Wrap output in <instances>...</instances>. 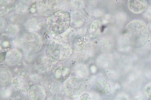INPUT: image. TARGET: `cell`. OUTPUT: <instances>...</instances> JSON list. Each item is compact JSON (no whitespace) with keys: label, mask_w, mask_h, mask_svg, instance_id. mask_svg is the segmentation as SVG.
Returning <instances> with one entry per match:
<instances>
[{"label":"cell","mask_w":151,"mask_h":100,"mask_svg":"<svg viewBox=\"0 0 151 100\" xmlns=\"http://www.w3.org/2000/svg\"><path fill=\"white\" fill-rule=\"evenodd\" d=\"M11 84L13 88L21 91H28L29 87L23 79L19 77H15L12 79Z\"/></svg>","instance_id":"5bb4252c"},{"label":"cell","mask_w":151,"mask_h":100,"mask_svg":"<svg viewBox=\"0 0 151 100\" xmlns=\"http://www.w3.org/2000/svg\"><path fill=\"white\" fill-rule=\"evenodd\" d=\"M87 38L83 36H78L75 39L73 43L74 51L80 52L86 49L88 44Z\"/></svg>","instance_id":"4fadbf2b"},{"label":"cell","mask_w":151,"mask_h":100,"mask_svg":"<svg viewBox=\"0 0 151 100\" xmlns=\"http://www.w3.org/2000/svg\"><path fill=\"white\" fill-rule=\"evenodd\" d=\"M84 21V17L81 13L75 12L71 16V24L75 27L83 25Z\"/></svg>","instance_id":"e0dca14e"},{"label":"cell","mask_w":151,"mask_h":100,"mask_svg":"<svg viewBox=\"0 0 151 100\" xmlns=\"http://www.w3.org/2000/svg\"><path fill=\"white\" fill-rule=\"evenodd\" d=\"M56 1H40L36 3L37 11L41 15L49 17L57 9L58 3Z\"/></svg>","instance_id":"8992f818"},{"label":"cell","mask_w":151,"mask_h":100,"mask_svg":"<svg viewBox=\"0 0 151 100\" xmlns=\"http://www.w3.org/2000/svg\"><path fill=\"white\" fill-rule=\"evenodd\" d=\"M88 87L87 82L83 78L74 76L70 77L64 82L63 89L65 94L71 99L79 98L86 92Z\"/></svg>","instance_id":"277c9868"},{"label":"cell","mask_w":151,"mask_h":100,"mask_svg":"<svg viewBox=\"0 0 151 100\" xmlns=\"http://www.w3.org/2000/svg\"><path fill=\"white\" fill-rule=\"evenodd\" d=\"M10 47V43L9 40L6 39H3V40H1V50L6 51V49H9Z\"/></svg>","instance_id":"7402d4cb"},{"label":"cell","mask_w":151,"mask_h":100,"mask_svg":"<svg viewBox=\"0 0 151 100\" xmlns=\"http://www.w3.org/2000/svg\"><path fill=\"white\" fill-rule=\"evenodd\" d=\"M114 100H130L128 96L125 93H121L118 94Z\"/></svg>","instance_id":"cb8c5ba5"},{"label":"cell","mask_w":151,"mask_h":100,"mask_svg":"<svg viewBox=\"0 0 151 100\" xmlns=\"http://www.w3.org/2000/svg\"><path fill=\"white\" fill-rule=\"evenodd\" d=\"M56 62L48 56L40 58L36 62V68L39 72L46 73L53 68Z\"/></svg>","instance_id":"ba28073f"},{"label":"cell","mask_w":151,"mask_h":100,"mask_svg":"<svg viewBox=\"0 0 151 100\" xmlns=\"http://www.w3.org/2000/svg\"><path fill=\"white\" fill-rule=\"evenodd\" d=\"M0 78L1 86H5L12 81V74L9 71L5 68L1 69Z\"/></svg>","instance_id":"9a60e30c"},{"label":"cell","mask_w":151,"mask_h":100,"mask_svg":"<svg viewBox=\"0 0 151 100\" xmlns=\"http://www.w3.org/2000/svg\"><path fill=\"white\" fill-rule=\"evenodd\" d=\"M147 5L145 0H130L128 1V6L131 11L135 14L142 13L146 9Z\"/></svg>","instance_id":"8fae6325"},{"label":"cell","mask_w":151,"mask_h":100,"mask_svg":"<svg viewBox=\"0 0 151 100\" xmlns=\"http://www.w3.org/2000/svg\"><path fill=\"white\" fill-rule=\"evenodd\" d=\"M79 100H92L91 94L87 92L83 93L79 97Z\"/></svg>","instance_id":"d4e9b609"},{"label":"cell","mask_w":151,"mask_h":100,"mask_svg":"<svg viewBox=\"0 0 151 100\" xmlns=\"http://www.w3.org/2000/svg\"><path fill=\"white\" fill-rule=\"evenodd\" d=\"M72 49L68 44L53 40L50 42L46 48L48 57L57 62L67 60L72 55Z\"/></svg>","instance_id":"3957f363"},{"label":"cell","mask_w":151,"mask_h":100,"mask_svg":"<svg viewBox=\"0 0 151 100\" xmlns=\"http://www.w3.org/2000/svg\"><path fill=\"white\" fill-rule=\"evenodd\" d=\"M22 59L21 52L17 49H13L6 53L5 61L8 66L13 67L21 63Z\"/></svg>","instance_id":"9c48e42d"},{"label":"cell","mask_w":151,"mask_h":100,"mask_svg":"<svg viewBox=\"0 0 151 100\" xmlns=\"http://www.w3.org/2000/svg\"><path fill=\"white\" fill-rule=\"evenodd\" d=\"M95 88L98 92L102 95H108L111 93V88L109 82L106 80L100 79L96 82Z\"/></svg>","instance_id":"7c38bea8"},{"label":"cell","mask_w":151,"mask_h":100,"mask_svg":"<svg viewBox=\"0 0 151 100\" xmlns=\"http://www.w3.org/2000/svg\"><path fill=\"white\" fill-rule=\"evenodd\" d=\"M144 93L149 100H151V82L147 84L144 89Z\"/></svg>","instance_id":"44dd1931"},{"label":"cell","mask_w":151,"mask_h":100,"mask_svg":"<svg viewBox=\"0 0 151 100\" xmlns=\"http://www.w3.org/2000/svg\"><path fill=\"white\" fill-rule=\"evenodd\" d=\"M22 95L20 93V91L15 92L14 91L11 96L10 98L8 99V100H22Z\"/></svg>","instance_id":"603a6c76"},{"label":"cell","mask_w":151,"mask_h":100,"mask_svg":"<svg viewBox=\"0 0 151 100\" xmlns=\"http://www.w3.org/2000/svg\"><path fill=\"white\" fill-rule=\"evenodd\" d=\"M29 100H45L47 93L45 88L38 85H35L29 87L27 91Z\"/></svg>","instance_id":"52a82bcc"},{"label":"cell","mask_w":151,"mask_h":100,"mask_svg":"<svg viewBox=\"0 0 151 100\" xmlns=\"http://www.w3.org/2000/svg\"><path fill=\"white\" fill-rule=\"evenodd\" d=\"M71 71L68 67L60 66L57 67L53 71L54 78L59 82H64L69 78Z\"/></svg>","instance_id":"30bf717a"},{"label":"cell","mask_w":151,"mask_h":100,"mask_svg":"<svg viewBox=\"0 0 151 100\" xmlns=\"http://www.w3.org/2000/svg\"><path fill=\"white\" fill-rule=\"evenodd\" d=\"M101 26V23L99 21H93L90 25L88 29L89 34L90 36H93L99 33Z\"/></svg>","instance_id":"d6986e66"},{"label":"cell","mask_w":151,"mask_h":100,"mask_svg":"<svg viewBox=\"0 0 151 100\" xmlns=\"http://www.w3.org/2000/svg\"><path fill=\"white\" fill-rule=\"evenodd\" d=\"M124 37L125 42L129 46L135 49L141 48L147 44L149 40V29L144 21L134 20L127 26Z\"/></svg>","instance_id":"6da1fadb"},{"label":"cell","mask_w":151,"mask_h":100,"mask_svg":"<svg viewBox=\"0 0 151 100\" xmlns=\"http://www.w3.org/2000/svg\"><path fill=\"white\" fill-rule=\"evenodd\" d=\"M47 24L48 29L52 34H63L71 25V16L67 11L59 9L48 17Z\"/></svg>","instance_id":"7a4b0ae2"},{"label":"cell","mask_w":151,"mask_h":100,"mask_svg":"<svg viewBox=\"0 0 151 100\" xmlns=\"http://www.w3.org/2000/svg\"><path fill=\"white\" fill-rule=\"evenodd\" d=\"M13 1H1V15H4L14 9Z\"/></svg>","instance_id":"2e32d148"},{"label":"cell","mask_w":151,"mask_h":100,"mask_svg":"<svg viewBox=\"0 0 151 100\" xmlns=\"http://www.w3.org/2000/svg\"><path fill=\"white\" fill-rule=\"evenodd\" d=\"M75 72L76 76L83 78L87 77L88 74V71L86 65L83 64L77 65L75 68Z\"/></svg>","instance_id":"ac0fdd59"},{"label":"cell","mask_w":151,"mask_h":100,"mask_svg":"<svg viewBox=\"0 0 151 100\" xmlns=\"http://www.w3.org/2000/svg\"><path fill=\"white\" fill-rule=\"evenodd\" d=\"M91 98L92 100H101L99 96L96 93H91Z\"/></svg>","instance_id":"4316f807"},{"label":"cell","mask_w":151,"mask_h":100,"mask_svg":"<svg viewBox=\"0 0 151 100\" xmlns=\"http://www.w3.org/2000/svg\"><path fill=\"white\" fill-rule=\"evenodd\" d=\"M14 91L13 88L8 86H4L1 89V96L4 99H8L13 94Z\"/></svg>","instance_id":"ffe728a7"},{"label":"cell","mask_w":151,"mask_h":100,"mask_svg":"<svg viewBox=\"0 0 151 100\" xmlns=\"http://www.w3.org/2000/svg\"><path fill=\"white\" fill-rule=\"evenodd\" d=\"M48 100H61L60 99L58 98V97H52L50 98Z\"/></svg>","instance_id":"83f0119b"},{"label":"cell","mask_w":151,"mask_h":100,"mask_svg":"<svg viewBox=\"0 0 151 100\" xmlns=\"http://www.w3.org/2000/svg\"><path fill=\"white\" fill-rule=\"evenodd\" d=\"M19 41L21 48L28 54L35 53L42 48L41 39L35 32H30L25 33L21 36Z\"/></svg>","instance_id":"5b68a950"},{"label":"cell","mask_w":151,"mask_h":100,"mask_svg":"<svg viewBox=\"0 0 151 100\" xmlns=\"http://www.w3.org/2000/svg\"><path fill=\"white\" fill-rule=\"evenodd\" d=\"M145 96L143 93L141 92H138L136 94L134 97V100H145Z\"/></svg>","instance_id":"484cf974"}]
</instances>
